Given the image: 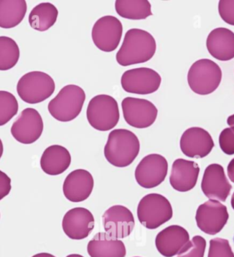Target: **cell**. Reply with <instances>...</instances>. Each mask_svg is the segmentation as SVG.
Wrapping results in <instances>:
<instances>
[{
	"instance_id": "obj_1",
	"label": "cell",
	"mask_w": 234,
	"mask_h": 257,
	"mask_svg": "<svg viewBox=\"0 0 234 257\" xmlns=\"http://www.w3.org/2000/svg\"><path fill=\"white\" fill-rule=\"evenodd\" d=\"M156 49V39L152 34L139 28H132L125 35L116 54V61L123 67L145 63L154 57Z\"/></svg>"
},
{
	"instance_id": "obj_2",
	"label": "cell",
	"mask_w": 234,
	"mask_h": 257,
	"mask_svg": "<svg viewBox=\"0 0 234 257\" xmlns=\"http://www.w3.org/2000/svg\"><path fill=\"white\" fill-rule=\"evenodd\" d=\"M140 148L139 139L135 134L126 128H117L109 134L104 156L115 167H127L139 156Z\"/></svg>"
},
{
	"instance_id": "obj_3",
	"label": "cell",
	"mask_w": 234,
	"mask_h": 257,
	"mask_svg": "<svg viewBox=\"0 0 234 257\" xmlns=\"http://www.w3.org/2000/svg\"><path fill=\"white\" fill-rule=\"evenodd\" d=\"M85 99L86 94L81 87L67 85L49 103V112L58 121H71L80 115Z\"/></svg>"
},
{
	"instance_id": "obj_4",
	"label": "cell",
	"mask_w": 234,
	"mask_h": 257,
	"mask_svg": "<svg viewBox=\"0 0 234 257\" xmlns=\"http://www.w3.org/2000/svg\"><path fill=\"white\" fill-rule=\"evenodd\" d=\"M172 205L165 196L149 194L140 200L137 207L139 222L145 228L156 229L173 218Z\"/></svg>"
},
{
	"instance_id": "obj_5",
	"label": "cell",
	"mask_w": 234,
	"mask_h": 257,
	"mask_svg": "<svg viewBox=\"0 0 234 257\" xmlns=\"http://www.w3.org/2000/svg\"><path fill=\"white\" fill-rule=\"evenodd\" d=\"M86 117L92 128L100 132L110 131L120 121L118 103L108 94L94 96L88 103Z\"/></svg>"
},
{
	"instance_id": "obj_6",
	"label": "cell",
	"mask_w": 234,
	"mask_h": 257,
	"mask_svg": "<svg viewBox=\"0 0 234 257\" xmlns=\"http://www.w3.org/2000/svg\"><path fill=\"white\" fill-rule=\"evenodd\" d=\"M52 77L42 71H31L23 75L17 85V92L22 101L37 104L45 101L55 91Z\"/></svg>"
},
{
	"instance_id": "obj_7",
	"label": "cell",
	"mask_w": 234,
	"mask_h": 257,
	"mask_svg": "<svg viewBox=\"0 0 234 257\" xmlns=\"http://www.w3.org/2000/svg\"><path fill=\"white\" fill-rule=\"evenodd\" d=\"M221 79V69L209 59L197 60L192 64L188 73L190 89L199 95L212 93L219 86Z\"/></svg>"
},
{
	"instance_id": "obj_8",
	"label": "cell",
	"mask_w": 234,
	"mask_h": 257,
	"mask_svg": "<svg viewBox=\"0 0 234 257\" xmlns=\"http://www.w3.org/2000/svg\"><path fill=\"white\" fill-rule=\"evenodd\" d=\"M169 169L167 159L160 154L145 156L135 170V179L145 189L156 188L165 180Z\"/></svg>"
},
{
	"instance_id": "obj_9",
	"label": "cell",
	"mask_w": 234,
	"mask_h": 257,
	"mask_svg": "<svg viewBox=\"0 0 234 257\" xmlns=\"http://www.w3.org/2000/svg\"><path fill=\"white\" fill-rule=\"evenodd\" d=\"M162 77L155 70L136 68L124 72L121 79L123 89L132 94H150L159 89Z\"/></svg>"
},
{
	"instance_id": "obj_10",
	"label": "cell",
	"mask_w": 234,
	"mask_h": 257,
	"mask_svg": "<svg viewBox=\"0 0 234 257\" xmlns=\"http://www.w3.org/2000/svg\"><path fill=\"white\" fill-rule=\"evenodd\" d=\"M122 106L125 120L133 127H150L157 119V107L148 100L129 96L123 100Z\"/></svg>"
},
{
	"instance_id": "obj_11",
	"label": "cell",
	"mask_w": 234,
	"mask_h": 257,
	"mask_svg": "<svg viewBox=\"0 0 234 257\" xmlns=\"http://www.w3.org/2000/svg\"><path fill=\"white\" fill-rule=\"evenodd\" d=\"M123 25L121 21L112 15L99 18L92 29V39L99 50L112 52L119 46L122 38Z\"/></svg>"
},
{
	"instance_id": "obj_12",
	"label": "cell",
	"mask_w": 234,
	"mask_h": 257,
	"mask_svg": "<svg viewBox=\"0 0 234 257\" xmlns=\"http://www.w3.org/2000/svg\"><path fill=\"white\" fill-rule=\"evenodd\" d=\"M198 228L209 235L221 231L229 219L227 208L218 200H207L198 207L196 213Z\"/></svg>"
},
{
	"instance_id": "obj_13",
	"label": "cell",
	"mask_w": 234,
	"mask_h": 257,
	"mask_svg": "<svg viewBox=\"0 0 234 257\" xmlns=\"http://www.w3.org/2000/svg\"><path fill=\"white\" fill-rule=\"evenodd\" d=\"M43 128L44 123L40 113L37 109L28 107L13 122L11 132L19 143L30 145L40 139Z\"/></svg>"
},
{
	"instance_id": "obj_14",
	"label": "cell",
	"mask_w": 234,
	"mask_h": 257,
	"mask_svg": "<svg viewBox=\"0 0 234 257\" xmlns=\"http://www.w3.org/2000/svg\"><path fill=\"white\" fill-rule=\"evenodd\" d=\"M102 220L105 232L117 239L128 237L135 228L133 213L123 205H114L109 208L103 213Z\"/></svg>"
},
{
	"instance_id": "obj_15",
	"label": "cell",
	"mask_w": 234,
	"mask_h": 257,
	"mask_svg": "<svg viewBox=\"0 0 234 257\" xmlns=\"http://www.w3.org/2000/svg\"><path fill=\"white\" fill-rule=\"evenodd\" d=\"M62 226L70 239L82 240L88 237L94 229L95 218L86 208H73L64 215Z\"/></svg>"
},
{
	"instance_id": "obj_16",
	"label": "cell",
	"mask_w": 234,
	"mask_h": 257,
	"mask_svg": "<svg viewBox=\"0 0 234 257\" xmlns=\"http://www.w3.org/2000/svg\"><path fill=\"white\" fill-rule=\"evenodd\" d=\"M232 189L224 168L218 164H210L205 168L201 181V190L210 200L224 202Z\"/></svg>"
},
{
	"instance_id": "obj_17",
	"label": "cell",
	"mask_w": 234,
	"mask_h": 257,
	"mask_svg": "<svg viewBox=\"0 0 234 257\" xmlns=\"http://www.w3.org/2000/svg\"><path fill=\"white\" fill-rule=\"evenodd\" d=\"M180 149L185 156L190 158H203L208 156L214 147L209 132L201 127L188 128L180 139Z\"/></svg>"
},
{
	"instance_id": "obj_18",
	"label": "cell",
	"mask_w": 234,
	"mask_h": 257,
	"mask_svg": "<svg viewBox=\"0 0 234 257\" xmlns=\"http://www.w3.org/2000/svg\"><path fill=\"white\" fill-rule=\"evenodd\" d=\"M94 188V179L86 170L77 169L70 173L64 181V195L69 201L80 203L88 199Z\"/></svg>"
},
{
	"instance_id": "obj_19",
	"label": "cell",
	"mask_w": 234,
	"mask_h": 257,
	"mask_svg": "<svg viewBox=\"0 0 234 257\" xmlns=\"http://www.w3.org/2000/svg\"><path fill=\"white\" fill-rule=\"evenodd\" d=\"M189 241V233L184 228L179 225H171L158 234L155 243L162 256L173 257L178 254Z\"/></svg>"
},
{
	"instance_id": "obj_20",
	"label": "cell",
	"mask_w": 234,
	"mask_h": 257,
	"mask_svg": "<svg viewBox=\"0 0 234 257\" xmlns=\"http://www.w3.org/2000/svg\"><path fill=\"white\" fill-rule=\"evenodd\" d=\"M199 172V166L195 162L177 159L171 168L170 184L179 192H188L197 184Z\"/></svg>"
},
{
	"instance_id": "obj_21",
	"label": "cell",
	"mask_w": 234,
	"mask_h": 257,
	"mask_svg": "<svg viewBox=\"0 0 234 257\" xmlns=\"http://www.w3.org/2000/svg\"><path fill=\"white\" fill-rule=\"evenodd\" d=\"M206 46L211 56L229 61L234 58V32L225 28L213 30L207 38Z\"/></svg>"
},
{
	"instance_id": "obj_22",
	"label": "cell",
	"mask_w": 234,
	"mask_h": 257,
	"mask_svg": "<svg viewBox=\"0 0 234 257\" xmlns=\"http://www.w3.org/2000/svg\"><path fill=\"white\" fill-rule=\"evenodd\" d=\"M87 252L90 257H125L126 248L121 240L99 232L88 242Z\"/></svg>"
},
{
	"instance_id": "obj_23",
	"label": "cell",
	"mask_w": 234,
	"mask_h": 257,
	"mask_svg": "<svg viewBox=\"0 0 234 257\" xmlns=\"http://www.w3.org/2000/svg\"><path fill=\"white\" fill-rule=\"evenodd\" d=\"M41 167L47 175L57 176L67 171L71 163V156L65 147L52 145L41 156Z\"/></svg>"
},
{
	"instance_id": "obj_24",
	"label": "cell",
	"mask_w": 234,
	"mask_h": 257,
	"mask_svg": "<svg viewBox=\"0 0 234 257\" xmlns=\"http://www.w3.org/2000/svg\"><path fill=\"white\" fill-rule=\"evenodd\" d=\"M27 10L24 0H0V28L11 29L20 25Z\"/></svg>"
},
{
	"instance_id": "obj_25",
	"label": "cell",
	"mask_w": 234,
	"mask_h": 257,
	"mask_svg": "<svg viewBox=\"0 0 234 257\" xmlns=\"http://www.w3.org/2000/svg\"><path fill=\"white\" fill-rule=\"evenodd\" d=\"M58 11L52 3H43L36 6L28 17L30 27L39 32L47 31L57 21Z\"/></svg>"
},
{
	"instance_id": "obj_26",
	"label": "cell",
	"mask_w": 234,
	"mask_h": 257,
	"mask_svg": "<svg viewBox=\"0 0 234 257\" xmlns=\"http://www.w3.org/2000/svg\"><path fill=\"white\" fill-rule=\"evenodd\" d=\"M115 10L123 18L132 20H145L152 16V5L147 0H118Z\"/></svg>"
},
{
	"instance_id": "obj_27",
	"label": "cell",
	"mask_w": 234,
	"mask_h": 257,
	"mask_svg": "<svg viewBox=\"0 0 234 257\" xmlns=\"http://www.w3.org/2000/svg\"><path fill=\"white\" fill-rule=\"evenodd\" d=\"M20 58L18 43L12 38L0 37V71H9L16 66Z\"/></svg>"
},
{
	"instance_id": "obj_28",
	"label": "cell",
	"mask_w": 234,
	"mask_h": 257,
	"mask_svg": "<svg viewBox=\"0 0 234 257\" xmlns=\"http://www.w3.org/2000/svg\"><path fill=\"white\" fill-rule=\"evenodd\" d=\"M19 103L14 94L0 90V126L5 125L18 114Z\"/></svg>"
},
{
	"instance_id": "obj_29",
	"label": "cell",
	"mask_w": 234,
	"mask_h": 257,
	"mask_svg": "<svg viewBox=\"0 0 234 257\" xmlns=\"http://www.w3.org/2000/svg\"><path fill=\"white\" fill-rule=\"evenodd\" d=\"M206 241L200 235L194 236L183 247L177 257H204Z\"/></svg>"
},
{
	"instance_id": "obj_30",
	"label": "cell",
	"mask_w": 234,
	"mask_h": 257,
	"mask_svg": "<svg viewBox=\"0 0 234 257\" xmlns=\"http://www.w3.org/2000/svg\"><path fill=\"white\" fill-rule=\"evenodd\" d=\"M207 257H234L229 241L218 237L211 239Z\"/></svg>"
},
{
	"instance_id": "obj_31",
	"label": "cell",
	"mask_w": 234,
	"mask_h": 257,
	"mask_svg": "<svg viewBox=\"0 0 234 257\" xmlns=\"http://www.w3.org/2000/svg\"><path fill=\"white\" fill-rule=\"evenodd\" d=\"M219 145L224 154L229 156L234 154V133L231 128L222 130L219 136Z\"/></svg>"
},
{
	"instance_id": "obj_32",
	"label": "cell",
	"mask_w": 234,
	"mask_h": 257,
	"mask_svg": "<svg viewBox=\"0 0 234 257\" xmlns=\"http://www.w3.org/2000/svg\"><path fill=\"white\" fill-rule=\"evenodd\" d=\"M218 12L224 22L234 26V1H220L218 3Z\"/></svg>"
},
{
	"instance_id": "obj_33",
	"label": "cell",
	"mask_w": 234,
	"mask_h": 257,
	"mask_svg": "<svg viewBox=\"0 0 234 257\" xmlns=\"http://www.w3.org/2000/svg\"><path fill=\"white\" fill-rule=\"evenodd\" d=\"M11 190V179L10 177L0 171V200L9 195Z\"/></svg>"
},
{
	"instance_id": "obj_34",
	"label": "cell",
	"mask_w": 234,
	"mask_h": 257,
	"mask_svg": "<svg viewBox=\"0 0 234 257\" xmlns=\"http://www.w3.org/2000/svg\"><path fill=\"white\" fill-rule=\"evenodd\" d=\"M227 175L230 180L234 183V158L232 159L231 162L228 164Z\"/></svg>"
},
{
	"instance_id": "obj_35",
	"label": "cell",
	"mask_w": 234,
	"mask_h": 257,
	"mask_svg": "<svg viewBox=\"0 0 234 257\" xmlns=\"http://www.w3.org/2000/svg\"><path fill=\"white\" fill-rule=\"evenodd\" d=\"M227 122L228 125L230 126V128L234 133V114L228 117Z\"/></svg>"
},
{
	"instance_id": "obj_36",
	"label": "cell",
	"mask_w": 234,
	"mask_h": 257,
	"mask_svg": "<svg viewBox=\"0 0 234 257\" xmlns=\"http://www.w3.org/2000/svg\"><path fill=\"white\" fill-rule=\"evenodd\" d=\"M32 257H56L54 255L50 254V253L43 252L39 253V254L34 255Z\"/></svg>"
},
{
	"instance_id": "obj_37",
	"label": "cell",
	"mask_w": 234,
	"mask_h": 257,
	"mask_svg": "<svg viewBox=\"0 0 234 257\" xmlns=\"http://www.w3.org/2000/svg\"><path fill=\"white\" fill-rule=\"evenodd\" d=\"M4 153V145L3 141L0 139V159H1L2 156H3Z\"/></svg>"
},
{
	"instance_id": "obj_38",
	"label": "cell",
	"mask_w": 234,
	"mask_h": 257,
	"mask_svg": "<svg viewBox=\"0 0 234 257\" xmlns=\"http://www.w3.org/2000/svg\"><path fill=\"white\" fill-rule=\"evenodd\" d=\"M66 257H84V256H82V255H80V254H72L68 255V256H67Z\"/></svg>"
},
{
	"instance_id": "obj_39",
	"label": "cell",
	"mask_w": 234,
	"mask_h": 257,
	"mask_svg": "<svg viewBox=\"0 0 234 257\" xmlns=\"http://www.w3.org/2000/svg\"><path fill=\"white\" fill-rule=\"evenodd\" d=\"M231 207H232V208H233V209L234 210V192H233V195H232V196H231Z\"/></svg>"
},
{
	"instance_id": "obj_40",
	"label": "cell",
	"mask_w": 234,
	"mask_h": 257,
	"mask_svg": "<svg viewBox=\"0 0 234 257\" xmlns=\"http://www.w3.org/2000/svg\"><path fill=\"white\" fill-rule=\"evenodd\" d=\"M134 257H141V256H134Z\"/></svg>"
},
{
	"instance_id": "obj_41",
	"label": "cell",
	"mask_w": 234,
	"mask_h": 257,
	"mask_svg": "<svg viewBox=\"0 0 234 257\" xmlns=\"http://www.w3.org/2000/svg\"><path fill=\"white\" fill-rule=\"evenodd\" d=\"M233 243H234V236H233Z\"/></svg>"
}]
</instances>
